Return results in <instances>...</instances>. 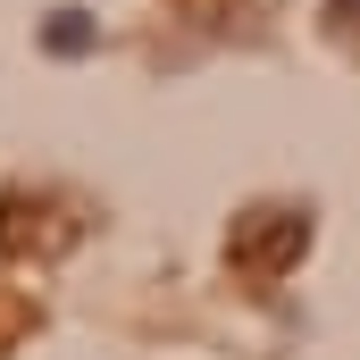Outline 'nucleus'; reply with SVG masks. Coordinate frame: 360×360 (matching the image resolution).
Here are the masks:
<instances>
[{
    "instance_id": "f03ea898",
    "label": "nucleus",
    "mask_w": 360,
    "mask_h": 360,
    "mask_svg": "<svg viewBox=\"0 0 360 360\" xmlns=\"http://www.w3.org/2000/svg\"><path fill=\"white\" fill-rule=\"evenodd\" d=\"M42 42H51L59 59H76V51H92V17H84V8H51V25H42Z\"/></svg>"
},
{
    "instance_id": "f257e3e1",
    "label": "nucleus",
    "mask_w": 360,
    "mask_h": 360,
    "mask_svg": "<svg viewBox=\"0 0 360 360\" xmlns=\"http://www.w3.org/2000/svg\"><path fill=\"white\" fill-rule=\"evenodd\" d=\"M302 243H310V210L269 201V210H243V218H235L226 260H235V276H252V285H276V276H285V260H293Z\"/></svg>"
}]
</instances>
